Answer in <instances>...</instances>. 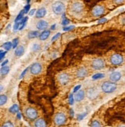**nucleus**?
<instances>
[{
    "mask_svg": "<svg viewBox=\"0 0 125 127\" xmlns=\"http://www.w3.org/2000/svg\"><path fill=\"white\" fill-rule=\"evenodd\" d=\"M117 86L115 84V82L105 81L101 85V90L104 93L110 94V93L115 92V90L117 89Z\"/></svg>",
    "mask_w": 125,
    "mask_h": 127,
    "instance_id": "f257e3e1",
    "label": "nucleus"
},
{
    "mask_svg": "<svg viewBox=\"0 0 125 127\" xmlns=\"http://www.w3.org/2000/svg\"><path fill=\"white\" fill-rule=\"evenodd\" d=\"M52 9L56 15L63 14L65 11V5L62 2H55L52 5Z\"/></svg>",
    "mask_w": 125,
    "mask_h": 127,
    "instance_id": "f03ea898",
    "label": "nucleus"
},
{
    "mask_svg": "<svg viewBox=\"0 0 125 127\" xmlns=\"http://www.w3.org/2000/svg\"><path fill=\"white\" fill-rule=\"evenodd\" d=\"M70 11L73 13L77 15L82 13L83 11V5L82 4V2L78 1L73 2L70 5Z\"/></svg>",
    "mask_w": 125,
    "mask_h": 127,
    "instance_id": "7ed1b4c3",
    "label": "nucleus"
},
{
    "mask_svg": "<svg viewBox=\"0 0 125 127\" xmlns=\"http://www.w3.org/2000/svg\"><path fill=\"white\" fill-rule=\"evenodd\" d=\"M105 67V62L102 58H94L91 61V67L95 70V71H98V70H101Z\"/></svg>",
    "mask_w": 125,
    "mask_h": 127,
    "instance_id": "20e7f679",
    "label": "nucleus"
},
{
    "mask_svg": "<svg viewBox=\"0 0 125 127\" xmlns=\"http://www.w3.org/2000/svg\"><path fill=\"white\" fill-rule=\"evenodd\" d=\"M110 62L112 65H121L124 62V57L119 54H114L110 56Z\"/></svg>",
    "mask_w": 125,
    "mask_h": 127,
    "instance_id": "39448f33",
    "label": "nucleus"
},
{
    "mask_svg": "<svg viewBox=\"0 0 125 127\" xmlns=\"http://www.w3.org/2000/svg\"><path fill=\"white\" fill-rule=\"evenodd\" d=\"M25 115L29 120H35L38 116V112L33 107H28L25 110Z\"/></svg>",
    "mask_w": 125,
    "mask_h": 127,
    "instance_id": "423d86ee",
    "label": "nucleus"
},
{
    "mask_svg": "<svg viewBox=\"0 0 125 127\" xmlns=\"http://www.w3.org/2000/svg\"><path fill=\"white\" fill-rule=\"evenodd\" d=\"M66 120V116L65 114L62 113V112L57 113L53 118L54 123L57 126H61L62 124H64Z\"/></svg>",
    "mask_w": 125,
    "mask_h": 127,
    "instance_id": "0eeeda50",
    "label": "nucleus"
},
{
    "mask_svg": "<svg viewBox=\"0 0 125 127\" xmlns=\"http://www.w3.org/2000/svg\"><path fill=\"white\" fill-rule=\"evenodd\" d=\"M42 70V66L41 64H40L38 62H36V63L33 64L29 67L30 74L33 75H37V74H40Z\"/></svg>",
    "mask_w": 125,
    "mask_h": 127,
    "instance_id": "6e6552de",
    "label": "nucleus"
},
{
    "mask_svg": "<svg viewBox=\"0 0 125 127\" xmlns=\"http://www.w3.org/2000/svg\"><path fill=\"white\" fill-rule=\"evenodd\" d=\"M104 12H105L104 6L101 5H97L93 8V9L91 11V13L94 17H99V16H102L104 13Z\"/></svg>",
    "mask_w": 125,
    "mask_h": 127,
    "instance_id": "1a4fd4ad",
    "label": "nucleus"
},
{
    "mask_svg": "<svg viewBox=\"0 0 125 127\" xmlns=\"http://www.w3.org/2000/svg\"><path fill=\"white\" fill-rule=\"evenodd\" d=\"M58 81L61 85H65L70 81V76L66 73H61L58 75Z\"/></svg>",
    "mask_w": 125,
    "mask_h": 127,
    "instance_id": "9d476101",
    "label": "nucleus"
},
{
    "mask_svg": "<svg viewBox=\"0 0 125 127\" xmlns=\"http://www.w3.org/2000/svg\"><path fill=\"white\" fill-rule=\"evenodd\" d=\"M87 70L84 67H80V68H78L76 71V76L78 78H85L87 75Z\"/></svg>",
    "mask_w": 125,
    "mask_h": 127,
    "instance_id": "9b49d317",
    "label": "nucleus"
},
{
    "mask_svg": "<svg viewBox=\"0 0 125 127\" xmlns=\"http://www.w3.org/2000/svg\"><path fill=\"white\" fill-rule=\"evenodd\" d=\"M122 77V74L121 72L118 71H114L113 73H111L109 76V79L113 81V82H117L118 81H120Z\"/></svg>",
    "mask_w": 125,
    "mask_h": 127,
    "instance_id": "f8f14e48",
    "label": "nucleus"
},
{
    "mask_svg": "<svg viewBox=\"0 0 125 127\" xmlns=\"http://www.w3.org/2000/svg\"><path fill=\"white\" fill-rule=\"evenodd\" d=\"M48 26H49L48 22L46 20H42L38 21L36 25L37 30H45L48 27Z\"/></svg>",
    "mask_w": 125,
    "mask_h": 127,
    "instance_id": "ddd939ff",
    "label": "nucleus"
},
{
    "mask_svg": "<svg viewBox=\"0 0 125 127\" xmlns=\"http://www.w3.org/2000/svg\"><path fill=\"white\" fill-rule=\"evenodd\" d=\"M87 97H88L90 99H94L97 97L98 95V91L97 89L93 88H89L88 91H87Z\"/></svg>",
    "mask_w": 125,
    "mask_h": 127,
    "instance_id": "4468645a",
    "label": "nucleus"
},
{
    "mask_svg": "<svg viewBox=\"0 0 125 127\" xmlns=\"http://www.w3.org/2000/svg\"><path fill=\"white\" fill-rule=\"evenodd\" d=\"M85 92L83 90H79L74 95V99L76 101H81L85 98Z\"/></svg>",
    "mask_w": 125,
    "mask_h": 127,
    "instance_id": "2eb2a0df",
    "label": "nucleus"
},
{
    "mask_svg": "<svg viewBox=\"0 0 125 127\" xmlns=\"http://www.w3.org/2000/svg\"><path fill=\"white\" fill-rule=\"evenodd\" d=\"M46 14V9L45 8H40L38 10L36 11V18L37 19H41L43 18Z\"/></svg>",
    "mask_w": 125,
    "mask_h": 127,
    "instance_id": "dca6fc26",
    "label": "nucleus"
},
{
    "mask_svg": "<svg viewBox=\"0 0 125 127\" xmlns=\"http://www.w3.org/2000/svg\"><path fill=\"white\" fill-rule=\"evenodd\" d=\"M49 35H50V30H43L42 33L40 34L39 36V38H40V40H42V41H44L46 40L47 38L49 36Z\"/></svg>",
    "mask_w": 125,
    "mask_h": 127,
    "instance_id": "f3484780",
    "label": "nucleus"
},
{
    "mask_svg": "<svg viewBox=\"0 0 125 127\" xmlns=\"http://www.w3.org/2000/svg\"><path fill=\"white\" fill-rule=\"evenodd\" d=\"M34 126L35 127H46V123L44 119L40 118V119H37L35 121Z\"/></svg>",
    "mask_w": 125,
    "mask_h": 127,
    "instance_id": "a211bd4d",
    "label": "nucleus"
},
{
    "mask_svg": "<svg viewBox=\"0 0 125 127\" xmlns=\"http://www.w3.org/2000/svg\"><path fill=\"white\" fill-rule=\"evenodd\" d=\"M24 52H25V48L24 47L22 46H18L16 50H15V55L18 58H20V57H22L23 54H24Z\"/></svg>",
    "mask_w": 125,
    "mask_h": 127,
    "instance_id": "6ab92c4d",
    "label": "nucleus"
},
{
    "mask_svg": "<svg viewBox=\"0 0 125 127\" xmlns=\"http://www.w3.org/2000/svg\"><path fill=\"white\" fill-rule=\"evenodd\" d=\"M8 101V98L5 95H0V105L3 106L4 105L6 104Z\"/></svg>",
    "mask_w": 125,
    "mask_h": 127,
    "instance_id": "aec40b11",
    "label": "nucleus"
},
{
    "mask_svg": "<svg viewBox=\"0 0 125 127\" xmlns=\"http://www.w3.org/2000/svg\"><path fill=\"white\" fill-rule=\"evenodd\" d=\"M38 36H40L38 31H30L28 33V37L29 39H34V38L37 37Z\"/></svg>",
    "mask_w": 125,
    "mask_h": 127,
    "instance_id": "412c9836",
    "label": "nucleus"
},
{
    "mask_svg": "<svg viewBox=\"0 0 125 127\" xmlns=\"http://www.w3.org/2000/svg\"><path fill=\"white\" fill-rule=\"evenodd\" d=\"M9 111L11 113H17V112H19V106H18V105L14 104L13 105H12V107L9 108Z\"/></svg>",
    "mask_w": 125,
    "mask_h": 127,
    "instance_id": "4be33fe9",
    "label": "nucleus"
},
{
    "mask_svg": "<svg viewBox=\"0 0 125 127\" xmlns=\"http://www.w3.org/2000/svg\"><path fill=\"white\" fill-rule=\"evenodd\" d=\"M9 72V67H8V66L2 67V68H1V75L2 76L6 75Z\"/></svg>",
    "mask_w": 125,
    "mask_h": 127,
    "instance_id": "5701e85b",
    "label": "nucleus"
},
{
    "mask_svg": "<svg viewBox=\"0 0 125 127\" xmlns=\"http://www.w3.org/2000/svg\"><path fill=\"white\" fill-rule=\"evenodd\" d=\"M105 77V74H102V73H97V74H95L92 76V78L93 80H97V79H101V78H104Z\"/></svg>",
    "mask_w": 125,
    "mask_h": 127,
    "instance_id": "b1692460",
    "label": "nucleus"
},
{
    "mask_svg": "<svg viewBox=\"0 0 125 127\" xmlns=\"http://www.w3.org/2000/svg\"><path fill=\"white\" fill-rule=\"evenodd\" d=\"M2 47L5 50H9L12 48V42H5L3 43Z\"/></svg>",
    "mask_w": 125,
    "mask_h": 127,
    "instance_id": "393cba45",
    "label": "nucleus"
},
{
    "mask_svg": "<svg viewBox=\"0 0 125 127\" xmlns=\"http://www.w3.org/2000/svg\"><path fill=\"white\" fill-rule=\"evenodd\" d=\"M23 15H24V12H23V10H22L20 13L18 14V16H16V20H15V23H18V22H20L22 19L24 18L23 17Z\"/></svg>",
    "mask_w": 125,
    "mask_h": 127,
    "instance_id": "a878e982",
    "label": "nucleus"
},
{
    "mask_svg": "<svg viewBox=\"0 0 125 127\" xmlns=\"http://www.w3.org/2000/svg\"><path fill=\"white\" fill-rule=\"evenodd\" d=\"M90 127H101V124L98 120H93L90 123Z\"/></svg>",
    "mask_w": 125,
    "mask_h": 127,
    "instance_id": "bb28decb",
    "label": "nucleus"
},
{
    "mask_svg": "<svg viewBox=\"0 0 125 127\" xmlns=\"http://www.w3.org/2000/svg\"><path fill=\"white\" fill-rule=\"evenodd\" d=\"M2 127H14V125L13 123H12V122L10 121H7V122H5L2 124Z\"/></svg>",
    "mask_w": 125,
    "mask_h": 127,
    "instance_id": "cd10ccee",
    "label": "nucleus"
},
{
    "mask_svg": "<svg viewBox=\"0 0 125 127\" xmlns=\"http://www.w3.org/2000/svg\"><path fill=\"white\" fill-rule=\"evenodd\" d=\"M19 38H15V39L12 40V48H16L18 47V44H19Z\"/></svg>",
    "mask_w": 125,
    "mask_h": 127,
    "instance_id": "c85d7f7f",
    "label": "nucleus"
},
{
    "mask_svg": "<svg viewBox=\"0 0 125 127\" xmlns=\"http://www.w3.org/2000/svg\"><path fill=\"white\" fill-rule=\"evenodd\" d=\"M40 44L39 43H34L33 45V47H32V50L33 51H35V52H36V51H38V50H40Z\"/></svg>",
    "mask_w": 125,
    "mask_h": 127,
    "instance_id": "c756f323",
    "label": "nucleus"
},
{
    "mask_svg": "<svg viewBox=\"0 0 125 127\" xmlns=\"http://www.w3.org/2000/svg\"><path fill=\"white\" fill-rule=\"evenodd\" d=\"M74 96L73 94H70V95H69V104H70V105H73V102H74Z\"/></svg>",
    "mask_w": 125,
    "mask_h": 127,
    "instance_id": "7c9ffc66",
    "label": "nucleus"
},
{
    "mask_svg": "<svg viewBox=\"0 0 125 127\" xmlns=\"http://www.w3.org/2000/svg\"><path fill=\"white\" fill-rule=\"evenodd\" d=\"M87 115V112H83L82 114H78V116H77V119L79 120V121H81Z\"/></svg>",
    "mask_w": 125,
    "mask_h": 127,
    "instance_id": "2f4dec72",
    "label": "nucleus"
},
{
    "mask_svg": "<svg viewBox=\"0 0 125 127\" xmlns=\"http://www.w3.org/2000/svg\"><path fill=\"white\" fill-rule=\"evenodd\" d=\"M29 9H30V5L29 4H27L26 5H25L24 8H23L24 13H28V12H29Z\"/></svg>",
    "mask_w": 125,
    "mask_h": 127,
    "instance_id": "473e14b6",
    "label": "nucleus"
},
{
    "mask_svg": "<svg viewBox=\"0 0 125 127\" xmlns=\"http://www.w3.org/2000/svg\"><path fill=\"white\" fill-rule=\"evenodd\" d=\"M69 23H70V20H69L68 19H66V18H64L62 21V25L64 27H66V25H68Z\"/></svg>",
    "mask_w": 125,
    "mask_h": 127,
    "instance_id": "72a5a7b5",
    "label": "nucleus"
},
{
    "mask_svg": "<svg viewBox=\"0 0 125 127\" xmlns=\"http://www.w3.org/2000/svg\"><path fill=\"white\" fill-rule=\"evenodd\" d=\"M60 36H61V33H57V34L54 35V36H53V38H52L51 41H52V42H53V41H56V40H57L58 39V38H59Z\"/></svg>",
    "mask_w": 125,
    "mask_h": 127,
    "instance_id": "f704fd0d",
    "label": "nucleus"
},
{
    "mask_svg": "<svg viewBox=\"0 0 125 127\" xmlns=\"http://www.w3.org/2000/svg\"><path fill=\"white\" fill-rule=\"evenodd\" d=\"M20 22L15 23V25H14V27H13L14 31H16L17 30H20Z\"/></svg>",
    "mask_w": 125,
    "mask_h": 127,
    "instance_id": "c9c22d12",
    "label": "nucleus"
},
{
    "mask_svg": "<svg viewBox=\"0 0 125 127\" xmlns=\"http://www.w3.org/2000/svg\"><path fill=\"white\" fill-rule=\"evenodd\" d=\"M74 28V26H69V27H64L62 28V30L63 31H69V30H71Z\"/></svg>",
    "mask_w": 125,
    "mask_h": 127,
    "instance_id": "e433bc0d",
    "label": "nucleus"
},
{
    "mask_svg": "<svg viewBox=\"0 0 125 127\" xmlns=\"http://www.w3.org/2000/svg\"><path fill=\"white\" fill-rule=\"evenodd\" d=\"M27 20H28V17H27V16H25V17L22 19V20L20 21V25H22V24H26Z\"/></svg>",
    "mask_w": 125,
    "mask_h": 127,
    "instance_id": "4c0bfd02",
    "label": "nucleus"
},
{
    "mask_svg": "<svg viewBox=\"0 0 125 127\" xmlns=\"http://www.w3.org/2000/svg\"><path fill=\"white\" fill-rule=\"evenodd\" d=\"M107 18H101V19H100V20L97 21V23L99 24H101V23H104L105 22H107Z\"/></svg>",
    "mask_w": 125,
    "mask_h": 127,
    "instance_id": "58836bf2",
    "label": "nucleus"
},
{
    "mask_svg": "<svg viewBox=\"0 0 125 127\" xmlns=\"http://www.w3.org/2000/svg\"><path fill=\"white\" fill-rule=\"evenodd\" d=\"M5 54H6V51H4L3 52V50H0V60H2L3 59V58L5 57Z\"/></svg>",
    "mask_w": 125,
    "mask_h": 127,
    "instance_id": "ea45409f",
    "label": "nucleus"
},
{
    "mask_svg": "<svg viewBox=\"0 0 125 127\" xmlns=\"http://www.w3.org/2000/svg\"><path fill=\"white\" fill-rule=\"evenodd\" d=\"M28 70H29V67H26V68L25 69L24 71H22V72L21 73V74H20V79H21L22 78H23V77H24V75L26 74V73L27 72V71H28Z\"/></svg>",
    "mask_w": 125,
    "mask_h": 127,
    "instance_id": "a19ab883",
    "label": "nucleus"
},
{
    "mask_svg": "<svg viewBox=\"0 0 125 127\" xmlns=\"http://www.w3.org/2000/svg\"><path fill=\"white\" fill-rule=\"evenodd\" d=\"M81 88V85H77L76 87H75L74 88H73V92L74 93H76V92H77L79 90H80V88Z\"/></svg>",
    "mask_w": 125,
    "mask_h": 127,
    "instance_id": "79ce46f5",
    "label": "nucleus"
},
{
    "mask_svg": "<svg viewBox=\"0 0 125 127\" xmlns=\"http://www.w3.org/2000/svg\"><path fill=\"white\" fill-rule=\"evenodd\" d=\"M35 12H36V9H33L30 10V11L29 12V15L30 16H33V15L35 14Z\"/></svg>",
    "mask_w": 125,
    "mask_h": 127,
    "instance_id": "37998d69",
    "label": "nucleus"
},
{
    "mask_svg": "<svg viewBox=\"0 0 125 127\" xmlns=\"http://www.w3.org/2000/svg\"><path fill=\"white\" fill-rule=\"evenodd\" d=\"M114 2H115L116 4H121L124 2V0H113Z\"/></svg>",
    "mask_w": 125,
    "mask_h": 127,
    "instance_id": "c03bdc74",
    "label": "nucleus"
},
{
    "mask_svg": "<svg viewBox=\"0 0 125 127\" xmlns=\"http://www.w3.org/2000/svg\"><path fill=\"white\" fill-rule=\"evenodd\" d=\"M8 62H9V61H8V60H5L4 62H2V63L1 66H2V67H4V66H5V65H6V64H7Z\"/></svg>",
    "mask_w": 125,
    "mask_h": 127,
    "instance_id": "a18cd8bd",
    "label": "nucleus"
},
{
    "mask_svg": "<svg viewBox=\"0 0 125 127\" xmlns=\"http://www.w3.org/2000/svg\"><path fill=\"white\" fill-rule=\"evenodd\" d=\"M70 116H72V117L74 116V112H73V110L72 109H70Z\"/></svg>",
    "mask_w": 125,
    "mask_h": 127,
    "instance_id": "49530a36",
    "label": "nucleus"
},
{
    "mask_svg": "<svg viewBox=\"0 0 125 127\" xmlns=\"http://www.w3.org/2000/svg\"><path fill=\"white\" fill-rule=\"evenodd\" d=\"M56 27H57V24H53L52 26H51V27H50V29L52 30H54L56 29Z\"/></svg>",
    "mask_w": 125,
    "mask_h": 127,
    "instance_id": "de8ad7c7",
    "label": "nucleus"
},
{
    "mask_svg": "<svg viewBox=\"0 0 125 127\" xmlns=\"http://www.w3.org/2000/svg\"><path fill=\"white\" fill-rule=\"evenodd\" d=\"M121 23H122L123 25H124V26H125V16L121 19Z\"/></svg>",
    "mask_w": 125,
    "mask_h": 127,
    "instance_id": "09e8293b",
    "label": "nucleus"
},
{
    "mask_svg": "<svg viewBox=\"0 0 125 127\" xmlns=\"http://www.w3.org/2000/svg\"><path fill=\"white\" fill-rule=\"evenodd\" d=\"M16 114H17V118H18V119H21V114H20V112H19Z\"/></svg>",
    "mask_w": 125,
    "mask_h": 127,
    "instance_id": "8fccbe9b",
    "label": "nucleus"
},
{
    "mask_svg": "<svg viewBox=\"0 0 125 127\" xmlns=\"http://www.w3.org/2000/svg\"><path fill=\"white\" fill-rule=\"evenodd\" d=\"M2 90H3V86L1 85V91H2Z\"/></svg>",
    "mask_w": 125,
    "mask_h": 127,
    "instance_id": "3c124183",
    "label": "nucleus"
},
{
    "mask_svg": "<svg viewBox=\"0 0 125 127\" xmlns=\"http://www.w3.org/2000/svg\"><path fill=\"white\" fill-rule=\"evenodd\" d=\"M26 2H28V4H29V2H30V0H26Z\"/></svg>",
    "mask_w": 125,
    "mask_h": 127,
    "instance_id": "603ef678",
    "label": "nucleus"
}]
</instances>
